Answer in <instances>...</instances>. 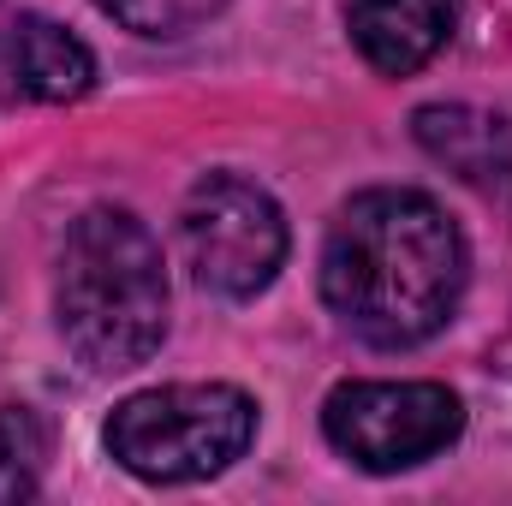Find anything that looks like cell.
<instances>
[{
	"label": "cell",
	"instance_id": "obj_1",
	"mask_svg": "<svg viewBox=\"0 0 512 506\" xmlns=\"http://www.w3.org/2000/svg\"><path fill=\"white\" fill-rule=\"evenodd\" d=\"M322 298L364 346H423L465 298V239L423 191H358L328 227Z\"/></svg>",
	"mask_w": 512,
	"mask_h": 506
},
{
	"label": "cell",
	"instance_id": "obj_2",
	"mask_svg": "<svg viewBox=\"0 0 512 506\" xmlns=\"http://www.w3.org/2000/svg\"><path fill=\"white\" fill-rule=\"evenodd\" d=\"M54 316L72 358L96 376H126L167 340V268L155 233L131 209H84L60 245Z\"/></svg>",
	"mask_w": 512,
	"mask_h": 506
},
{
	"label": "cell",
	"instance_id": "obj_3",
	"mask_svg": "<svg viewBox=\"0 0 512 506\" xmlns=\"http://www.w3.org/2000/svg\"><path fill=\"white\" fill-rule=\"evenodd\" d=\"M108 453L143 483H203L256 441V399L227 381H173L131 393L108 417Z\"/></svg>",
	"mask_w": 512,
	"mask_h": 506
},
{
	"label": "cell",
	"instance_id": "obj_4",
	"mask_svg": "<svg viewBox=\"0 0 512 506\" xmlns=\"http://www.w3.org/2000/svg\"><path fill=\"white\" fill-rule=\"evenodd\" d=\"M185 268L215 298H256L286 262V215L245 173H203L179 209Z\"/></svg>",
	"mask_w": 512,
	"mask_h": 506
},
{
	"label": "cell",
	"instance_id": "obj_5",
	"mask_svg": "<svg viewBox=\"0 0 512 506\" xmlns=\"http://www.w3.org/2000/svg\"><path fill=\"white\" fill-rule=\"evenodd\" d=\"M322 435L358 471H411L465 435V405L441 381H340L322 399Z\"/></svg>",
	"mask_w": 512,
	"mask_h": 506
},
{
	"label": "cell",
	"instance_id": "obj_6",
	"mask_svg": "<svg viewBox=\"0 0 512 506\" xmlns=\"http://www.w3.org/2000/svg\"><path fill=\"white\" fill-rule=\"evenodd\" d=\"M96 84V54L54 18L0 24V102H78Z\"/></svg>",
	"mask_w": 512,
	"mask_h": 506
},
{
	"label": "cell",
	"instance_id": "obj_7",
	"mask_svg": "<svg viewBox=\"0 0 512 506\" xmlns=\"http://www.w3.org/2000/svg\"><path fill=\"white\" fill-rule=\"evenodd\" d=\"M411 131L447 173H459L483 197H507L512 203V120L507 114H489V108H471V102H435V108L411 114Z\"/></svg>",
	"mask_w": 512,
	"mask_h": 506
},
{
	"label": "cell",
	"instance_id": "obj_8",
	"mask_svg": "<svg viewBox=\"0 0 512 506\" xmlns=\"http://www.w3.org/2000/svg\"><path fill=\"white\" fill-rule=\"evenodd\" d=\"M453 24H459V0H352L346 6V30L358 54L387 78H411L417 66H429L447 48Z\"/></svg>",
	"mask_w": 512,
	"mask_h": 506
},
{
	"label": "cell",
	"instance_id": "obj_9",
	"mask_svg": "<svg viewBox=\"0 0 512 506\" xmlns=\"http://www.w3.org/2000/svg\"><path fill=\"white\" fill-rule=\"evenodd\" d=\"M42 465H48L42 417L30 405H0V506L30 501L42 489Z\"/></svg>",
	"mask_w": 512,
	"mask_h": 506
},
{
	"label": "cell",
	"instance_id": "obj_10",
	"mask_svg": "<svg viewBox=\"0 0 512 506\" xmlns=\"http://www.w3.org/2000/svg\"><path fill=\"white\" fill-rule=\"evenodd\" d=\"M96 6L137 36H185L197 24H209L227 0H96Z\"/></svg>",
	"mask_w": 512,
	"mask_h": 506
}]
</instances>
